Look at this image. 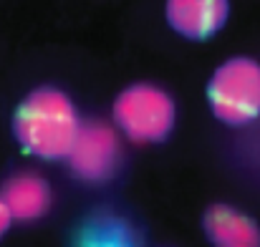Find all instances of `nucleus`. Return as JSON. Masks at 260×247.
Segmentation results:
<instances>
[{
	"mask_svg": "<svg viewBox=\"0 0 260 247\" xmlns=\"http://www.w3.org/2000/svg\"><path fill=\"white\" fill-rule=\"evenodd\" d=\"M13 227V217H10V212H8V207H5V202L0 199V240L8 235V230Z\"/></svg>",
	"mask_w": 260,
	"mask_h": 247,
	"instance_id": "obj_9",
	"label": "nucleus"
},
{
	"mask_svg": "<svg viewBox=\"0 0 260 247\" xmlns=\"http://www.w3.org/2000/svg\"><path fill=\"white\" fill-rule=\"evenodd\" d=\"M71 174L86 184H106L116 177L121 164V147L116 131L104 121L81 124L69 152Z\"/></svg>",
	"mask_w": 260,
	"mask_h": 247,
	"instance_id": "obj_4",
	"label": "nucleus"
},
{
	"mask_svg": "<svg viewBox=\"0 0 260 247\" xmlns=\"http://www.w3.org/2000/svg\"><path fill=\"white\" fill-rule=\"evenodd\" d=\"M114 121L134 144H165L177 126V103L167 88L134 81L116 93Z\"/></svg>",
	"mask_w": 260,
	"mask_h": 247,
	"instance_id": "obj_2",
	"label": "nucleus"
},
{
	"mask_svg": "<svg viewBox=\"0 0 260 247\" xmlns=\"http://www.w3.org/2000/svg\"><path fill=\"white\" fill-rule=\"evenodd\" d=\"M79 247H137L132 230L119 220H99L88 225Z\"/></svg>",
	"mask_w": 260,
	"mask_h": 247,
	"instance_id": "obj_8",
	"label": "nucleus"
},
{
	"mask_svg": "<svg viewBox=\"0 0 260 247\" xmlns=\"http://www.w3.org/2000/svg\"><path fill=\"white\" fill-rule=\"evenodd\" d=\"M212 116L233 129H243L260 116V61L250 56L225 58L205 86Z\"/></svg>",
	"mask_w": 260,
	"mask_h": 247,
	"instance_id": "obj_3",
	"label": "nucleus"
},
{
	"mask_svg": "<svg viewBox=\"0 0 260 247\" xmlns=\"http://www.w3.org/2000/svg\"><path fill=\"white\" fill-rule=\"evenodd\" d=\"M167 25L192 43L217 36L230 18V0H165Z\"/></svg>",
	"mask_w": 260,
	"mask_h": 247,
	"instance_id": "obj_5",
	"label": "nucleus"
},
{
	"mask_svg": "<svg viewBox=\"0 0 260 247\" xmlns=\"http://www.w3.org/2000/svg\"><path fill=\"white\" fill-rule=\"evenodd\" d=\"M202 232L210 247H260V222L228 202H212L202 212Z\"/></svg>",
	"mask_w": 260,
	"mask_h": 247,
	"instance_id": "obj_7",
	"label": "nucleus"
},
{
	"mask_svg": "<svg viewBox=\"0 0 260 247\" xmlns=\"http://www.w3.org/2000/svg\"><path fill=\"white\" fill-rule=\"evenodd\" d=\"M0 199L5 202L13 222H38L53 207V189L46 177L36 171H15L0 187Z\"/></svg>",
	"mask_w": 260,
	"mask_h": 247,
	"instance_id": "obj_6",
	"label": "nucleus"
},
{
	"mask_svg": "<svg viewBox=\"0 0 260 247\" xmlns=\"http://www.w3.org/2000/svg\"><path fill=\"white\" fill-rule=\"evenodd\" d=\"M13 136L18 147L36 159L61 162L69 157L81 129L74 98L51 83L30 88L13 111Z\"/></svg>",
	"mask_w": 260,
	"mask_h": 247,
	"instance_id": "obj_1",
	"label": "nucleus"
}]
</instances>
